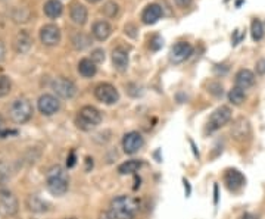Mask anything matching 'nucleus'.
<instances>
[{
    "instance_id": "nucleus-1",
    "label": "nucleus",
    "mask_w": 265,
    "mask_h": 219,
    "mask_svg": "<svg viewBox=\"0 0 265 219\" xmlns=\"http://www.w3.org/2000/svg\"><path fill=\"white\" fill-rule=\"evenodd\" d=\"M109 211L117 219H132L138 212V202L130 196H118L111 202Z\"/></svg>"
},
{
    "instance_id": "nucleus-2",
    "label": "nucleus",
    "mask_w": 265,
    "mask_h": 219,
    "mask_svg": "<svg viewBox=\"0 0 265 219\" xmlns=\"http://www.w3.org/2000/svg\"><path fill=\"white\" fill-rule=\"evenodd\" d=\"M47 190L53 196H62L68 191V176L64 172L61 166H53L47 172V181H46Z\"/></svg>"
},
{
    "instance_id": "nucleus-3",
    "label": "nucleus",
    "mask_w": 265,
    "mask_h": 219,
    "mask_svg": "<svg viewBox=\"0 0 265 219\" xmlns=\"http://www.w3.org/2000/svg\"><path fill=\"white\" fill-rule=\"evenodd\" d=\"M102 122V113L94 108V106H84L80 109L75 124L80 130L83 131H91Z\"/></svg>"
},
{
    "instance_id": "nucleus-4",
    "label": "nucleus",
    "mask_w": 265,
    "mask_h": 219,
    "mask_svg": "<svg viewBox=\"0 0 265 219\" xmlns=\"http://www.w3.org/2000/svg\"><path fill=\"white\" fill-rule=\"evenodd\" d=\"M10 119L16 124H25L33 116V106L27 99H16L9 109Z\"/></svg>"
},
{
    "instance_id": "nucleus-5",
    "label": "nucleus",
    "mask_w": 265,
    "mask_h": 219,
    "mask_svg": "<svg viewBox=\"0 0 265 219\" xmlns=\"http://www.w3.org/2000/svg\"><path fill=\"white\" fill-rule=\"evenodd\" d=\"M230 119H231V109L228 106H221L218 109H215L214 113L211 115L208 121V130L209 132L217 131L222 128L225 124H228Z\"/></svg>"
},
{
    "instance_id": "nucleus-6",
    "label": "nucleus",
    "mask_w": 265,
    "mask_h": 219,
    "mask_svg": "<svg viewBox=\"0 0 265 219\" xmlns=\"http://www.w3.org/2000/svg\"><path fill=\"white\" fill-rule=\"evenodd\" d=\"M94 96L99 102L106 103V105H114L120 99L118 90L112 84H108V83H102L94 88Z\"/></svg>"
},
{
    "instance_id": "nucleus-7",
    "label": "nucleus",
    "mask_w": 265,
    "mask_h": 219,
    "mask_svg": "<svg viewBox=\"0 0 265 219\" xmlns=\"http://www.w3.org/2000/svg\"><path fill=\"white\" fill-rule=\"evenodd\" d=\"M19 209L18 199L7 190H0V214L10 217L15 215Z\"/></svg>"
},
{
    "instance_id": "nucleus-8",
    "label": "nucleus",
    "mask_w": 265,
    "mask_h": 219,
    "mask_svg": "<svg viewBox=\"0 0 265 219\" xmlns=\"http://www.w3.org/2000/svg\"><path fill=\"white\" fill-rule=\"evenodd\" d=\"M52 88H53V91H55L59 97H62V99H71V97H74L75 93H77V86H75L71 80L64 78V77L56 78V80L52 83Z\"/></svg>"
},
{
    "instance_id": "nucleus-9",
    "label": "nucleus",
    "mask_w": 265,
    "mask_h": 219,
    "mask_svg": "<svg viewBox=\"0 0 265 219\" xmlns=\"http://www.w3.org/2000/svg\"><path fill=\"white\" fill-rule=\"evenodd\" d=\"M144 144V140L141 137V134L137 131H132L124 135L123 138V149L127 155H134L137 153Z\"/></svg>"
},
{
    "instance_id": "nucleus-10",
    "label": "nucleus",
    "mask_w": 265,
    "mask_h": 219,
    "mask_svg": "<svg viewBox=\"0 0 265 219\" xmlns=\"http://www.w3.org/2000/svg\"><path fill=\"white\" fill-rule=\"evenodd\" d=\"M37 108H39L40 113H43L46 116H52L59 110L61 105H59V100L55 96L43 94V96H40V99L37 102Z\"/></svg>"
},
{
    "instance_id": "nucleus-11",
    "label": "nucleus",
    "mask_w": 265,
    "mask_h": 219,
    "mask_svg": "<svg viewBox=\"0 0 265 219\" xmlns=\"http://www.w3.org/2000/svg\"><path fill=\"white\" fill-rule=\"evenodd\" d=\"M192 52H193V47L190 44L186 43V42H180L173 46V49L170 52V59L173 63H181L190 57Z\"/></svg>"
},
{
    "instance_id": "nucleus-12",
    "label": "nucleus",
    "mask_w": 265,
    "mask_h": 219,
    "mask_svg": "<svg viewBox=\"0 0 265 219\" xmlns=\"http://www.w3.org/2000/svg\"><path fill=\"white\" fill-rule=\"evenodd\" d=\"M40 40L46 46H56L61 40V31L55 24H47L40 30Z\"/></svg>"
},
{
    "instance_id": "nucleus-13",
    "label": "nucleus",
    "mask_w": 265,
    "mask_h": 219,
    "mask_svg": "<svg viewBox=\"0 0 265 219\" xmlns=\"http://www.w3.org/2000/svg\"><path fill=\"white\" fill-rule=\"evenodd\" d=\"M112 63L117 71L124 72L129 68V53L123 47H115L112 50Z\"/></svg>"
},
{
    "instance_id": "nucleus-14",
    "label": "nucleus",
    "mask_w": 265,
    "mask_h": 219,
    "mask_svg": "<svg viewBox=\"0 0 265 219\" xmlns=\"http://www.w3.org/2000/svg\"><path fill=\"white\" fill-rule=\"evenodd\" d=\"M224 181H225L227 187L230 190H233V191H237L245 185V176L242 175L239 171H236V169L227 171V174L224 176Z\"/></svg>"
},
{
    "instance_id": "nucleus-15",
    "label": "nucleus",
    "mask_w": 265,
    "mask_h": 219,
    "mask_svg": "<svg viewBox=\"0 0 265 219\" xmlns=\"http://www.w3.org/2000/svg\"><path fill=\"white\" fill-rule=\"evenodd\" d=\"M162 16V9L159 4H149L144 10H143V15H141V19L144 24L147 25H152V24H156Z\"/></svg>"
},
{
    "instance_id": "nucleus-16",
    "label": "nucleus",
    "mask_w": 265,
    "mask_h": 219,
    "mask_svg": "<svg viewBox=\"0 0 265 219\" xmlns=\"http://www.w3.org/2000/svg\"><path fill=\"white\" fill-rule=\"evenodd\" d=\"M234 81H236V87L246 90V88L254 86V83H255V75H254V72L249 71V69H240V71L236 74Z\"/></svg>"
},
{
    "instance_id": "nucleus-17",
    "label": "nucleus",
    "mask_w": 265,
    "mask_h": 219,
    "mask_svg": "<svg viewBox=\"0 0 265 219\" xmlns=\"http://www.w3.org/2000/svg\"><path fill=\"white\" fill-rule=\"evenodd\" d=\"M25 205L28 208V211L34 212V214H43L49 211V203L44 202L43 199H40L36 194H30L25 200Z\"/></svg>"
},
{
    "instance_id": "nucleus-18",
    "label": "nucleus",
    "mask_w": 265,
    "mask_h": 219,
    "mask_svg": "<svg viewBox=\"0 0 265 219\" xmlns=\"http://www.w3.org/2000/svg\"><path fill=\"white\" fill-rule=\"evenodd\" d=\"M31 44H33V40L30 34L27 31H21L13 40V49L16 53H25L31 49Z\"/></svg>"
},
{
    "instance_id": "nucleus-19",
    "label": "nucleus",
    "mask_w": 265,
    "mask_h": 219,
    "mask_svg": "<svg viewBox=\"0 0 265 219\" xmlns=\"http://www.w3.org/2000/svg\"><path fill=\"white\" fill-rule=\"evenodd\" d=\"M93 36H94V39H97L99 42H103V40H106L109 36H111V33H112V27L109 25V22H106V21H97L94 25H93Z\"/></svg>"
},
{
    "instance_id": "nucleus-20",
    "label": "nucleus",
    "mask_w": 265,
    "mask_h": 219,
    "mask_svg": "<svg viewBox=\"0 0 265 219\" xmlns=\"http://www.w3.org/2000/svg\"><path fill=\"white\" fill-rule=\"evenodd\" d=\"M87 9L86 6L80 4V3H74L71 6V19L74 21V24L77 25H84L87 22Z\"/></svg>"
},
{
    "instance_id": "nucleus-21",
    "label": "nucleus",
    "mask_w": 265,
    "mask_h": 219,
    "mask_svg": "<svg viewBox=\"0 0 265 219\" xmlns=\"http://www.w3.org/2000/svg\"><path fill=\"white\" fill-rule=\"evenodd\" d=\"M43 9L47 18L55 19V18L61 16V13H62V3L59 0H47L44 3Z\"/></svg>"
},
{
    "instance_id": "nucleus-22",
    "label": "nucleus",
    "mask_w": 265,
    "mask_h": 219,
    "mask_svg": "<svg viewBox=\"0 0 265 219\" xmlns=\"http://www.w3.org/2000/svg\"><path fill=\"white\" fill-rule=\"evenodd\" d=\"M78 72L84 77V78H91L96 75L97 72V66L91 59H81L78 63Z\"/></svg>"
},
{
    "instance_id": "nucleus-23",
    "label": "nucleus",
    "mask_w": 265,
    "mask_h": 219,
    "mask_svg": "<svg viewBox=\"0 0 265 219\" xmlns=\"http://www.w3.org/2000/svg\"><path fill=\"white\" fill-rule=\"evenodd\" d=\"M140 168H141V161L132 159V161H127V162L121 164L118 166V172L121 175H132V174H135Z\"/></svg>"
},
{
    "instance_id": "nucleus-24",
    "label": "nucleus",
    "mask_w": 265,
    "mask_h": 219,
    "mask_svg": "<svg viewBox=\"0 0 265 219\" xmlns=\"http://www.w3.org/2000/svg\"><path fill=\"white\" fill-rule=\"evenodd\" d=\"M231 134H233V137H234L236 140H243V138L249 134V124H248V121L239 119V121L234 124V127H233V130H231Z\"/></svg>"
},
{
    "instance_id": "nucleus-25",
    "label": "nucleus",
    "mask_w": 265,
    "mask_h": 219,
    "mask_svg": "<svg viewBox=\"0 0 265 219\" xmlns=\"http://www.w3.org/2000/svg\"><path fill=\"white\" fill-rule=\"evenodd\" d=\"M245 99H246V94H245V91H243L242 88L234 87L231 88L230 93H228V100H230L233 105H236V106L242 105V103L245 102Z\"/></svg>"
},
{
    "instance_id": "nucleus-26",
    "label": "nucleus",
    "mask_w": 265,
    "mask_h": 219,
    "mask_svg": "<svg viewBox=\"0 0 265 219\" xmlns=\"http://www.w3.org/2000/svg\"><path fill=\"white\" fill-rule=\"evenodd\" d=\"M251 33H252V39H254L255 42H258V40H261V39L264 37V27H263L261 21H258V19H254V21H252Z\"/></svg>"
},
{
    "instance_id": "nucleus-27",
    "label": "nucleus",
    "mask_w": 265,
    "mask_h": 219,
    "mask_svg": "<svg viewBox=\"0 0 265 219\" xmlns=\"http://www.w3.org/2000/svg\"><path fill=\"white\" fill-rule=\"evenodd\" d=\"M12 88V83L9 80V77L6 75H0V97H4L10 93Z\"/></svg>"
},
{
    "instance_id": "nucleus-28",
    "label": "nucleus",
    "mask_w": 265,
    "mask_h": 219,
    "mask_svg": "<svg viewBox=\"0 0 265 219\" xmlns=\"http://www.w3.org/2000/svg\"><path fill=\"white\" fill-rule=\"evenodd\" d=\"M72 43H74V47H75V49L83 50L84 47H87L88 43H90V40H88L87 36H84L83 33H80V34H77V36L72 39Z\"/></svg>"
},
{
    "instance_id": "nucleus-29",
    "label": "nucleus",
    "mask_w": 265,
    "mask_h": 219,
    "mask_svg": "<svg viewBox=\"0 0 265 219\" xmlns=\"http://www.w3.org/2000/svg\"><path fill=\"white\" fill-rule=\"evenodd\" d=\"M91 60H93L94 63H102V62L105 60V52H103L102 49L93 50V53H91Z\"/></svg>"
},
{
    "instance_id": "nucleus-30",
    "label": "nucleus",
    "mask_w": 265,
    "mask_h": 219,
    "mask_svg": "<svg viewBox=\"0 0 265 219\" xmlns=\"http://www.w3.org/2000/svg\"><path fill=\"white\" fill-rule=\"evenodd\" d=\"M103 12H105L108 16H115L117 12H118V6H117L115 3L109 1V3H106V6L103 7Z\"/></svg>"
},
{
    "instance_id": "nucleus-31",
    "label": "nucleus",
    "mask_w": 265,
    "mask_h": 219,
    "mask_svg": "<svg viewBox=\"0 0 265 219\" xmlns=\"http://www.w3.org/2000/svg\"><path fill=\"white\" fill-rule=\"evenodd\" d=\"M161 46H162V39L159 36H153L150 39V49L152 50H158V49H161Z\"/></svg>"
},
{
    "instance_id": "nucleus-32",
    "label": "nucleus",
    "mask_w": 265,
    "mask_h": 219,
    "mask_svg": "<svg viewBox=\"0 0 265 219\" xmlns=\"http://www.w3.org/2000/svg\"><path fill=\"white\" fill-rule=\"evenodd\" d=\"M10 134H16V131H10V130H6L4 121H3V118L0 116V138H3V137H6V135H10Z\"/></svg>"
},
{
    "instance_id": "nucleus-33",
    "label": "nucleus",
    "mask_w": 265,
    "mask_h": 219,
    "mask_svg": "<svg viewBox=\"0 0 265 219\" xmlns=\"http://www.w3.org/2000/svg\"><path fill=\"white\" fill-rule=\"evenodd\" d=\"M74 165H75V152L71 150V153H69V156H68V159H66V166H68V168H72Z\"/></svg>"
},
{
    "instance_id": "nucleus-34",
    "label": "nucleus",
    "mask_w": 265,
    "mask_h": 219,
    "mask_svg": "<svg viewBox=\"0 0 265 219\" xmlns=\"http://www.w3.org/2000/svg\"><path fill=\"white\" fill-rule=\"evenodd\" d=\"M257 72L261 74V75H264L265 74V59H261V60L257 63Z\"/></svg>"
},
{
    "instance_id": "nucleus-35",
    "label": "nucleus",
    "mask_w": 265,
    "mask_h": 219,
    "mask_svg": "<svg viewBox=\"0 0 265 219\" xmlns=\"http://www.w3.org/2000/svg\"><path fill=\"white\" fill-rule=\"evenodd\" d=\"M176 1V4L178 7H181V9H186V7H189L190 6V3H192V0H174Z\"/></svg>"
},
{
    "instance_id": "nucleus-36",
    "label": "nucleus",
    "mask_w": 265,
    "mask_h": 219,
    "mask_svg": "<svg viewBox=\"0 0 265 219\" xmlns=\"http://www.w3.org/2000/svg\"><path fill=\"white\" fill-rule=\"evenodd\" d=\"M99 219H117V218L112 215L111 211H102L100 215H99Z\"/></svg>"
},
{
    "instance_id": "nucleus-37",
    "label": "nucleus",
    "mask_w": 265,
    "mask_h": 219,
    "mask_svg": "<svg viewBox=\"0 0 265 219\" xmlns=\"http://www.w3.org/2000/svg\"><path fill=\"white\" fill-rule=\"evenodd\" d=\"M4 55H6V46L3 42H0V62L4 59Z\"/></svg>"
},
{
    "instance_id": "nucleus-38",
    "label": "nucleus",
    "mask_w": 265,
    "mask_h": 219,
    "mask_svg": "<svg viewBox=\"0 0 265 219\" xmlns=\"http://www.w3.org/2000/svg\"><path fill=\"white\" fill-rule=\"evenodd\" d=\"M183 182H184V188H186V196H189V194H190V185H189V182H187L186 179H184Z\"/></svg>"
},
{
    "instance_id": "nucleus-39",
    "label": "nucleus",
    "mask_w": 265,
    "mask_h": 219,
    "mask_svg": "<svg viewBox=\"0 0 265 219\" xmlns=\"http://www.w3.org/2000/svg\"><path fill=\"white\" fill-rule=\"evenodd\" d=\"M90 3H97V1H100V0H87Z\"/></svg>"
},
{
    "instance_id": "nucleus-40",
    "label": "nucleus",
    "mask_w": 265,
    "mask_h": 219,
    "mask_svg": "<svg viewBox=\"0 0 265 219\" xmlns=\"http://www.w3.org/2000/svg\"><path fill=\"white\" fill-rule=\"evenodd\" d=\"M65 219H77V218H65Z\"/></svg>"
}]
</instances>
